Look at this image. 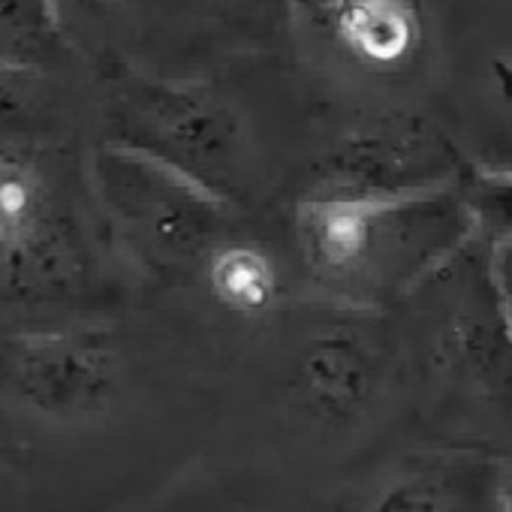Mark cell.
<instances>
[{"label":"cell","mask_w":512,"mask_h":512,"mask_svg":"<svg viewBox=\"0 0 512 512\" xmlns=\"http://www.w3.org/2000/svg\"><path fill=\"white\" fill-rule=\"evenodd\" d=\"M208 281L214 296L241 314L266 311L275 299L278 278L266 253L247 244H220L211 253Z\"/></svg>","instance_id":"7"},{"label":"cell","mask_w":512,"mask_h":512,"mask_svg":"<svg viewBox=\"0 0 512 512\" xmlns=\"http://www.w3.org/2000/svg\"><path fill=\"white\" fill-rule=\"evenodd\" d=\"M467 208L473 238L488 247L512 244V172L485 169L467 160L464 172L452 187Z\"/></svg>","instance_id":"8"},{"label":"cell","mask_w":512,"mask_h":512,"mask_svg":"<svg viewBox=\"0 0 512 512\" xmlns=\"http://www.w3.org/2000/svg\"><path fill=\"white\" fill-rule=\"evenodd\" d=\"M470 238L473 223L452 187L398 199L305 196L299 205L311 275L356 299L416 290Z\"/></svg>","instance_id":"1"},{"label":"cell","mask_w":512,"mask_h":512,"mask_svg":"<svg viewBox=\"0 0 512 512\" xmlns=\"http://www.w3.org/2000/svg\"><path fill=\"white\" fill-rule=\"evenodd\" d=\"M112 103L124 145L187 172L223 199L232 196L241 139L235 118L214 94L202 85L130 76L121 79Z\"/></svg>","instance_id":"4"},{"label":"cell","mask_w":512,"mask_h":512,"mask_svg":"<svg viewBox=\"0 0 512 512\" xmlns=\"http://www.w3.org/2000/svg\"><path fill=\"white\" fill-rule=\"evenodd\" d=\"M19 395L52 416H79L103 407L115 389V356L97 338L28 335L13 356Z\"/></svg>","instance_id":"5"},{"label":"cell","mask_w":512,"mask_h":512,"mask_svg":"<svg viewBox=\"0 0 512 512\" xmlns=\"http://www.w3.org/2000/svg\"><path fill=\"white\" fill-rule=\"evenodd\" d=\"M494 79H497V85H500L506 103L512 106V67H509L506 61H497V64H494Z\"/></svg>","instance_id":"12"},{"label":"cell","mask_w":512,"mask_h":512,"mask_svg":"<svg viewBox=\"0 0 512 512\" xmlns=\"http://www.w3.org/2000/svg\"><path fill=\"white\" fill-rule=\"evenodd\" d=\"M299 380L317 410L347 416L362 407L374 389L377 353L353 329L326 332L305 350Z\"/></svg>","instance_id":"6"},{"label":"cell","mask_w":512,"mask_h":512,"mask_svg":"<svg viewBox=\"0 0 512 512\" xmlns=\"http://www.w3.org/2000/svg\"><path fill=\"white\" fill-rule=\"evenodd\" d=\"M46 196L37 172L19 160L0 157V253H19L37 235Z\"/></svg>","instance_id":"9"},{"label":"cell","mask_w":512,"mask_h":512,"mask_svg":"<svg viewBox=\"0 0 512 512\" xmlns=\"http://www.w3.org/2000/svg\"><path fill=\"white\" fill-rule=\"evenodd\" d=\"M383 512H449V506L434 488L416 485V488H404L401 494H395L383 506Z\"/></svg>","instance_id":"11"},{"label":"cell","mask_w":512,"mask_h":512,"mask_svg":"<svg viewBox=\"0 0 512 512\" xmlns=\"http://www.w3.org/2000/svg\"><path fill=\"white\" fill-rule=\"evenodd\" d=\"M97 178L127 235L157 266L199 260L226 220L220 193L124 142L97 157Z\"/></svg>","instance_id":"3"},{"label":"cell","mask_w":512,"mask_h":512,"mask_svg":"<svg viewBox=\"0 0 512 512\" xmlns=\"http://www.w3.org/2000/svg\"><path fill=\"white\" fill-rule=\"evenodd\" d=\"M467 160L419 112L374 115L347 130L314 166L308 196L398 199L455 187Z\"/></svg>","instance_id":"2"},{"label":"cell","mask_w":512,"mask_h":512,"mask_svg":"<svg viewBox=\"0 0 512 512\" xmlns=\"http://www.w3.org/2000/svg\"><path fill=\"white\" fill-rule=\"evenodd\" d=\"M52 40V0H0V64L25 67Z\"/></svg>","instance_id":"10"}]
</instances>
